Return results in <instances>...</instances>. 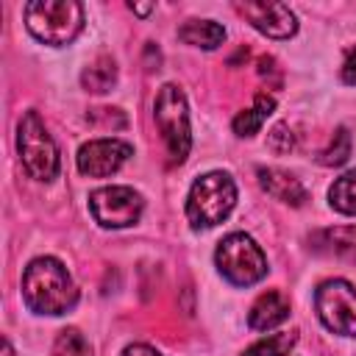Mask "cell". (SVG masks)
<instances>
[{
    "label": "cell",
    "mask_w": 356,
    "mask_h": 356,
    "mask_svg": "<svg viewBox=\"0 0 356 356\" xmlns=\"http://www.w3.org/2000/svg\"><path fill=\"white\" fill-rule=\"evenodd\" d=\"M22 298L36 314H64L78 303V289L58 259L39 256L22 273Z\"/></svg>",
    "instance_id": "1"
},
{
    "label": "cell",
    "mask_w": 356,
    "mask_h": 356,
    "mask_svg": "<svg viewBox=\"0 0 356 356\" xmlns=\"http://www.w3.org/2000/svg\"><path fill=\"white\" fill-rule=\"evenodd\" d=\"M22 14L28 31L53 47L70 44L83 28V8L75 0H33Z\"/></svg>",
    "instance_id": "2"
},
{
    "label": "cell",
    "mask_w": 356,
    "mask_h": 356,
    "mask_svg": "<svg viewBox=\"0 0 356 356\" xmlns=\"http://www.w3.org/2000/svg\"><path fill=\"white\" fill-rule=\"evenodd\" d=\"M236 203V184L228 172H206L200 175L186 197V217L192 228H214L220 225Z\"/></svg>",
    "instance_id": "3"
},
{
    "label": "cell",
    "mask_w": 356,
    "mask_h": 356,
    "mask_svg": "<svg viewBox=\"0 0 356 356\" xmlns=\"http://www.w3.org/2000/svg\"><path fill=\"white\" fill-rule=\"evenodd\" d=\"M214 264L222 273L225 281H231L234 286H250L256 281H261L267 275V256L264 250L256 245L253 236L236 231L228 234L217 250H214Z\"/></svg>",
    "instance_id": "4"
},
{
    "label": "cell",
    "mask_w": 356,
    "mask_h": 356,
    "mask_svg": "<svg viewBox=\"0 0 356 356\" xmlns=\"http://www.w3.org/2000/svg\"><path fill=\"white\" fill-rule=\"evenodd\" d=\"M17 150L22 167L36 181H53L58 172V147L47 134L42 117L36 111H25L17 125Z\"/></svg>",
    "instance_id": "5"
},
{
    "label": "cell",
    "mask_w": 356,
    "mask_h": 356,
    "mask_svg": "<svg viewBox=\"0 0 356 356\" xmlns=\"http://www.w3.org/2000/svg\"><path fill=\"white\" fill-rule=\"evenodd\" d=\"M153 117H156V128L164 136L167 153L172 164H181L189 153L192 136H189V108H186V97L175 83H164L156 95L153 103Z\"/></svg>",
    "instance_id": "6"
},
{
    "label": "cell",
    "mask_w": 356,
    "mask_h": 356,
    "mask_svg": "<svg viewBox=\"0 0 356 356\" xmlns=\"http://www.w3.org/2000/svg\"><path fill=\"white\" fill-rule=\"evenodd\" d=\"M314 309L328 331L339 337H356V289L348 281H323L314 292Z\"/></svg>",
    "instance_id": "7"
},
{
    "label": "cell",
    "mask_w": 356,
    "mask_h": 356,
    "mask_svg": "<svg viewBox=\"0 0 356 356\" xmlns=\"http://www.w3.org/2000/svg\"><path fill=\"white\" fill-rule=\"evenodd\" d=\"M142 195L131 186H100L89 195L92 217L103 228H125L142 217Z\"/></svg>",
    "instance_id": "8"
},
{
    "label": "cell",
    "mask_w": 356,
    "mask_h": 356,
    "mask_svg": "<svg viewBox=\"0 0 356 356\" xmlns=\"http://www.w3.org/2000/svg\"><path fill=\"white\" fill-rule=\"evenodd\" d=\"M131 156L134 147L122 139H92L78 150V170L89 178H106L117 172Z\"/></svg>",
    "instance_id": "9"
},
{
    "label": "cell",
    "mask_w": 356,
    "mask_h": 356,
    "mask_svg": "<svg viewBox=\"0 0 356 356\" xmlns=\"http://www.w3.org/2000/svg\"><path fill=\"white\" fill-rule=\"evenodd\" d=\"M236 14L245 17L259 33L270 36V39H289L298 31V19L292 14L289 6L284 3H234Z\"/></svg>",
    "instance_id": "10"
},
{
    "label": "cell",
    "mask_w": 356,
    "mask_h": 356,
    "mask_svg": "<svg viewBox=\"0 0 356 356\" xmlns=\"http://www.w3.org/2000/svg\"><path fill=\"white\" fill-rule=\"evenodd\" d=\"M312 248L323 256L356 261V225H337L312 234Z\"/></svg>",
    "instance_id": "11"
},
{
    "label": "cell",
    "mask_w": 356,
    "mask_h": 356,
    "mask_svg": "<svg viewBox=\"0 0 356 356\" xmlns=\"http://www.w3.org/2000/svg\"><path fill=\"white\" fill-rule=\"evenodd\" d=\"M286 317H289V300H286L281 292L270 289V292L259 295L256 303L250 306V312H248V325H250L253 331H270V328L281 325Z\"/></svg>",
    "instance_id": "12"
},
{
    "label": "cell",
    "mask_w": 356,
    "mask_h": 356,
    "mask_svg": "<svg viewBox=\"0 0 356 356\" xmlns=\"http://www.w3.org/2000/svg\"><path fill=\"white\" fill-rule=\"evenodd\" d=\"M256 175H259L261 189H264L267 195H273L275 200L289 203V206H303L306 189H303V184H300L295 175H289V172H284V170H275V167H259Z\"/></svg>",
    "instance_id": "13"
},
{
    "label": "cell",
    "mask_w": 356,
    "mask_h": 356,
    "mask_svg": "<svg viewBox=\"0 0 356 356\" xmlns=\"http://www.w3.org/2000/svg\"><path fill=\"white\" fill-rule=\"evenodd\" d=\"M178 39L186 42V44L203 47V50H214V47L222 44L225 28L220 22H214V19H186L178 28Z\"/></svg>",
    "instance_id": "14"
},
{
    "label": "cell",
    "mask_w": 356,
    "mask_h": 356,
    "mask_svg": "<svg viewBox=\"0 0 356 356\" xmlns=\"http://www.w3.org/2000/svg\"><path fill=\"white\" fill-rule=\"evenodd\" d=\"M273 111H275V97L267 95V92H256L253 106L245 108V111H239L234 117V134L236 136H253V134H259V128L267 122V117Z\"/></svg>",
    "instance_id": "15"
},
{
    "label": "cell",
    "mask_w": 356,
    "mask_h": 356,
    "mask_svg": "<svg viewBox=\"0 0 356 356\" xmlns=\"http://www.w3.org/2000/svg\"><path fill=\"white\" fill-rule=\"evenodd\" d=\"M81 83L86 92H108L117 83V64L108 56L95 58L83 72H81Z\"/></svg>",
    "instance_id": "16"
},
{
    "label": "cell",
    "mask_w": 356,
    "mask_h": 356,
    "mask_svg": "<svg viewBox=\"0 0 356 356\" xmlns=\"http://www.w3.org/2000/svg\"><path fill=\"white\" fill-rule=\"evenodd\" d=\"M328 203L331 209H337L339 214H350L356 217V170H348L345 175H339L331 189H328Z\"/></svg>",
    "instance_id": "17"
},
{
    "label": "cell",
    "mask_w": 356,
    "mask_h": 356,
    "mask_svg": "<svg viewBox=\"0 0 356 356\" xmlns=\"http://www.w3.org/2000/svg\"><path fill=\"white\" fill-rule=\"evenodd\" d=\"M348 156H350V134H348V128H337L328 147H323L317 153V161L323 167H339L348 161Z\"/></svg>",
    "instance_id": "18"
},
{
    "label": "cell",
    "mask_w": 356,
    "mask_h": 356,
    "mask_svg": "<svg viewBox=\"0 0 356 356\" xmlns=\"http://www.w3.org/2000/svg\"><path fill=\"white\" fill-rule=\"evenodd\" d=\"M89 353H92V348L78 328L58 331L56 345H53V356H89Z\"/></svg>",
    "instance_id": "19"
},
{
    "label": "cell",
    "mask_w": 356,
    "mask_h": 356,
    "mask_svg": "<svg viewBox=\"0 0 356 356\" xmlns=\"http://www.w3.org/2000/svg\"><path fill=\"white\" fill-rule=\"evenodd\" d=\"M295 345V334H273L259 339L256 345H250L242 356H286Z\"/></svg>",
    "instance_id": "20"
},
{
    "label": "cell",
    "mask_w": 356,
    "mask_h": 356,
    "mask_svg": "<svg viewBox=\"0 0 356 356\" xmlns=\"http://www.w3.org/2000/svg\"><path fill=\"white\" fill-rule=\"evenodd\" d=\"M267 145H270V150H275V153H289V150L295 147V134L289 131L286 122H278V125L267 134Z\"/></svg>",
    "instance_id": "21"
},
{
    "label": "cell",
    "mask_w": 356,
    "mask_h": 356,
    "mask_svg": "<svg viewBox=\"0 0 356 356\" xmlns=\"http://www.w3.org/2000/svg\"><path fill=\"white\" fill-rule=\"evenodd\" d=\"M103 117V125H114V128H125V117L120 108H92L89 111V120H100Z\"/></svg>",
    "instance_id": "22"
},
{
    "label": "cell",
    "mask_w": 356,
    "mask_h": 356,
    "mask_svg": "<svg viewBox=\"0 0 356 356\" xmlns=\"http://www.w3.org/2000/svg\"><path fill=\"white\" fill-rule=\"evenodd\" d=\"M342 81L350 83V86H356V47L350 50V56L342 64Z\"/></svg>",
    "instance_id": "23"
},
{
    "label": "cell",
    "mask_w": 356,
    "mask_h": 356,
    "mask_svg": "<svg viewBox=\"0 0 356 356\" xmlns=\"http://www.w3.org/2000/svg\"><path fill=\"white\" fill-rule=\"evenodd\" d=\"M122 356H161L156 348H150V345H142V342H136V345H128L125 350H122Z\"/></svg>",
    "instance_id": "24"
},
{
    "label": "cell",
    "mask_w": 356,
    "mask_h": 356,
    "mask_svg": "<svg viewBox=\"0 0 356 356\" xmlns=\"http://www.w3.org/2000/svg\"><path fill=\"white\" fill-rule=\"evenodd\" d=\"M131 11H136V14H150L153 6H134V3H131Z\"/></svg>",
    "instance_id": "25"
},
{
    "label": "cell",
    "mask_w": 356,
    "mask_h": 356,
    "mask_svg": "<svg viewBox=\"0 0 356 356\" xmlns=\"http://www.w3.org/2000/svg\"><path fill=\"white\" fill-rule=\"evenodd\" d=\"M3 356H14V348H11L8 339H3Z\"/></svg>",
    "instance_id": "26"
}]
</instances>
